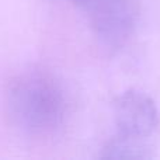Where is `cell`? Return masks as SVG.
I'll return each instance as SVG.
<instances>
[{
  "instance_id": "1",
  "label": "cell",
  "mask_w": 160,
  "mask_h": 160,
  "mask_svg": "<svg viewBox=\"0 0 160 160\" xmlns=\"http://www.w3.org/2000/svg\"><path fill=\"white\" fill-rule=\"evenodd\" d=\"M8 107L18 127L30 133L45 135L62 124L66 101L62 88L51 76L30 72L11 83Z\"/></svg>"
},
{
  "instance_id": "2",
  "label": "cell",
  "mask_w": 160,
  "mask_h": 160,
  "mask_svg": "<svg viewBox=\"0 0 160 160\" xmlns=\"http://www.w3.org/2000/svg\"><path fill=\"white\" fill-rule=\"evenodd\" d=\"M114 118L121 138L139 139L150 135L158 125V108L149 96L125 91L114 102Z\"/></svg>"
},
{
  "instance_id": "3",
  "label": "cell",
  "mask_w": 160,
  "mask_h": 160,
  "mask_svg": "<svg viewBox=\"0 0 160 160\" xmlns=\"http://www.w3.org/2000/svg\"><path fill=\"white\" fill-rule=\"evenodd\" d=\"M83 6L88 10L97 34L110 44L124 41L135 25V0H87Z\"/></svg>"
},
{
  "instance_id": "4",
  "label": "cell",
  "mask_w": 160,
  "mask_h": 160,
  "mask_svg": "<svg viewBox=\"0 0 160 160\" xmlns=\"http://www.w3.org/2000/svg\"><path fill=\"white\" fill-rule=\"evenodd\" d=\"M73 2H76V3H82V4H84L87 0H73Z\"/></svg>"
}]
</instances>
